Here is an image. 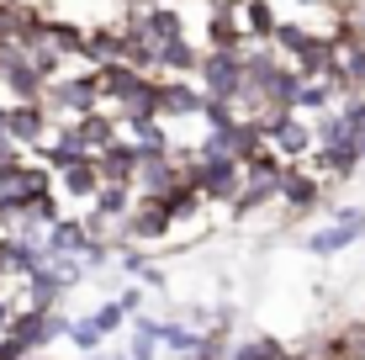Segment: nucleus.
<instances>
[{"instance_id": "f257e3e1", "label": "nucleus", "mask_w": 365, "mask_h": 360, "mask_svg": "<svg viewBox=\"0 0 365 360\" xmlns=\"http://www.w3.org/2000/svg\"><path fill=\"white\" fill-rule=\"evenodd\" d=\"M259 128H265V143L286 159V165H297V159H307L312 148H318V138H312V122L302 117V111H270Z\"/></svg>"}, {"instance_id": "f03ea898", "label": "nucleus", "mask_w": 365, "mask_h": 360, "mask_svg": "<svg viewBox=\"0 0 365 360\" xmlns=\"http://www.w3.org/2000/svg\"><path fill=\"white\" fill-rule=\"evenodd\" d=\"M323 180L318 170L307 165V159H297V165H286V175H281V207H286V217H307V212H318L323 207Z\"/></svg>"}, {"instance_id": "7ed1b4c3", "label": "nucleus", "mask_w": 365, "mask_h": 360, "mask_svg": "<svg viewBox=\"0 0 365 360\" xmlns=\"http://www.w3.org/2000/svg\"><path fill=\"white\" fill-rule=\"evenodd\" d=\"M196 80L217 101H238V91H244V53H212V48H201Z\"/></svg>"}, {"instance_id": "20e7f679", "label": "nucleus", "mask_w": 365, "mask_h": 360, "mask_svg": "<svg viewBox=\"0 0 365 360\" xmlns=\"http://www.w3.org/2000/svg\"><path fill=\"white\" fill-rule=\"evenodd\" d=\"M196 191L201 202H238V185H244V165L238 159H196Z\"/></svg>"}, {"instance_id": "39448f33", "label": "nucleus", "mask_w": 365, "mask_h": 360, "mask_svg": "<svg viewBox=\"0 0 365 360\" xmlns=\"http://www.w3.org/2000/svg\"><path fill=\"white\" fill-rule=\"evenodd\" d=\"M207 91L196 74H159V111L165 117H201Z\"/></svg>"}, {"instance_id": "423d86ee", "label": "nucleus", "mask_w": 365, "mask_h": 360, "mask_svg": "<svg viewBox=\"0 0 365 360\" xmlns=\"http://www.w3.org/2000/svg\"><path fill=\"white\" fill-rule=\"evenodd\" d=\"M11 138L27 148V154H37V148L53 138V111L43 101H11Z\"/></svg>"}, {"instance_id": "0eeeda50", "label": "nucleus", "mask_w": 365, "mask_h": 360, "mask_svg": "<svg viewBox=\"0 0 365 360\" xmlns=\"http://www.w3.org/2000/svg\"><path fill=\"white\" fill-rule=\"evenodd\" d=\"M96 165H101V180L133 185V180H138V165H143V143H133L128 133H122L111 148H101V154H96Z\"/></svg>"}, {"instance_id": "6e6552de", "label": "nucleus", "mask_w": 365, "mask_h": 360, "mask_svg": "<svg viewBox=\"0 0 365 360\" xmlns=\"http://www.w3.org/2000/svg\"><path fill=\"white\" fill-rule=\"evenodd\" d=\"M53 185H58V196H74L80 207H91L96 191H101L106 180H101V165H96V159H74V165L53 170Z\"/></svg>"}, {"instance_id": "1a4fd4ad", "label": "nucleus", "mask_w": 365, "mask_h": 360, "mask_svg": "<svg viewBox=\"0 0 365 360\" xmlns=\"http://www.w3.org/2000/svg\"><path fill=\"white\" fill-rule=\"evenodd\" d=\"M334 101H344V96H339L329 80H302V91H297V111H302V117H318V111H334Z\"/></svg>"}, {"instance_id": "9d476101", "label": "nucleus", "mask_w": 365, "mask_h": 360, "mask_svg": "<svg viewBox=\"0 0 365 360\" xmlns=\"http://www.w3.org/2000/svg\"><path fill=\"white\" fill-rule=\"evenodd\" d=\"M64 339H69L80 355H91V350H101V339H106V334L96 329V318H69V334H64Z\"/></svg>"}, {"instance_id": "9b49d317", "label": "nucleus", "mask_w": 365, "mask_h": 360, "mask_svg": "<svg viewBox=\"0 0 365 360\" xmlns=\"http://www.w3.org/2000/svg\"><path fill=\"white\" fill-rule=\"evenodd\" d=\"M91 318H96V329H101V334H117L122 324H128V307H122L117 297H106V302H101Z\"/></svg>"}, {"instance_id": "f8f14e48", "label": "nucleus", "mask_w": 365, "mask_h": 360, "mask_svg": "<svg viewBox=\"0 0 365 360\" xmlns=\"http://www.w3.org/2000/svg\"><path fill=\"white\" fill-rule=\"evenodd\" d=\"M143 292H148V287H122V292H117V302L128 307V318H138V307H143Z\"/></svg>"}, {"instance_id": "ddd939ff", "label": "nucleus", "mask_w": 365, "mask_h": 360, "mask_svg": "<svg viewBox=\"0 0 365 360\" xmlns=\"http://www.w3.org/2000/svg\"><path fill=\"white\" fill-rule=\"evenodd\" d=\"M138 276H143V287H148V292H165V287H170V276H165L159 265H143Z\"/></svg>"}, {"instance_id": "4468645a", "label": "nucleus", "mask_w": 365, "mask_h": 360, "mask_svg": "<svg viewBox=\"0 0 365 360\" xmlns=\"http://www.w3.org/2000/svg\"><path fill=\"white\" fill-rule=\"evenodd\" d=\"M0 138H11V101H0Z\"/></svg>"}]
</instances>
